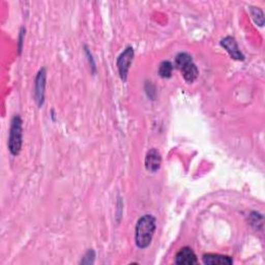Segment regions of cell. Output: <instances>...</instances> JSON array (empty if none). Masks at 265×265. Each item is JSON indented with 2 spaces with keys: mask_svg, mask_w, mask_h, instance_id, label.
<instances>
[{
  "mask_svg": "<svg viewBox=\"0 0 265 265\" xmlns=\"http://www.w3.org/2000/svg\"><path fill=\"white\" fill-rule=\"evenodd\" d=\"M222 47L229 53V55L235 59V60H244L245 56L241 52L240 48L237 46V43L234 38L232 37H226L221 41Z\"/></svg>",
  "mask_w": 265,
  "mask_h": 265,
  "instance_id": "8992f818",
  "label": "cell"
},
{
  "mask_svg": "<svg viewBox=\"0 0 265 265\" xmlns=\"http://www.w3.org/2000/svg\"><path fill=\"white\" fill-rule=\"evenodd\" d=\"M45 89H46V70L42 69L36 78L35 84V96L39 107H42L45 102Z\"/></svg>",
  "mask_w": 265,
  "mask_h": 265,
  "instance_id": "5b68a950",
  "label": "cell"
},
{
  "mask_svg": "<svg viewBox=\"0 0 265 265\" xmlns=\"http://www.w3.org/2000/svg\"><path fill=\"white\" fill-rule=\"evenodd\" d=\"M94 258H95V253L93 250H89L84 257L81 260V264H92L94 262Z\"/></svg>",
  "mask_w": 265,
  "mask_h": 265,
  "instance_id": "7c38bea8",
  "label": "cell"
},
{
  "mask_svg": "<svg viewBox=\"0 0 265 265\" xmlns=\"http://www.w3.org/2000/svg\"><path fill=\"white\" fill-rule=\"evenodd\" d=\"M134 55H135L134 49H132L131 47H127L117 58L116 65H117V69L119 72V76L123 81L126 80L127 73L130 68V64L132 62V59H134Z\"/></svg>",
  "mask_w": 265,
  "mask_h": 265,
  "instance_id": "277c9868",
  "label": "cell"
},
{
  "mask_svg": "<svg viewBox=\"0 0 265 265\" xmlns=\"http://www.w3.org/2000/svg\"><path fill=\"white\" fill-rule=\"evenodd\" d=\"M173 71V64L170 61H163L158 68V75L162 78H170Z\"/></svg>",
  "mask_w": 265,
  "mask_h": 265,
  "instance_id": "30bf717a",
  "label": "cell"
},
{
  "mask_svg": "<svg viewBox=\"0 0 265 265\" xmlns=\"http://www.w3.org/2000/svg\"><path fill=\"white\" fill-rule=\"evenodd\" d=\"M175 65L181 72L184 80L188 83H193L199 75L196 64L188 53H179L175 59Z\"/></svg>",
  "mask_w": 265,
  "mask_h": 265,
  "instance_id": "7a4b0ae2",
  "label": "cell"
},
{
  "mask_svg": "<svg viewBox=\"0 0 265 265\" xmlns=\"http://www.w3.org/2000/svg\"><path fill=\"white\" fill-rule=\"evenodd\" d=\"M22 119L19 115H16L11 122L10 136H9V150L13 155H18L22 148L23 143V127Z\"/></svg>",
  "mask_w": 265,
  "mask_h": 265,
  "instance_id": "3957f363",
  "label": "cell"
},
{
  "mask_svg": "<svg viewBox=\"0 0 265 265\" xmlns=\"http://www.w3.org/2000/svg\"><path fill=\"white\" fill-rule=\"evenodd\" d=\"M156 228V220L151 215L141 217L135 229V242L139 249H146L150 246Z\"/></svg>",
  "mask_w": 265,
  "mask_h": 265,
  "instance_id": "6da1fadb",
  "label": "cell"
},
{
  "mask_svg": "<svg viewBox=\"0 0 265 265\" xmlns=\"http://www.w3.org/2000/svg\"><path fill=\"white\" fill-rule=\"evenodd\" d=\"M202 260L203 263L207 265H230L233 263V259L229 256L219 254H205Z\"/></svg>",
  "mask_w": 265,
  "mask_h": 265,
  "instance_id": "9c48e42d",
  "label": "cell"
},
{
  "mask_svg": "<svg viewBox=\"0 0 265 265\" xmlns=\"http://www.w3.org/2000/svg\"><path fill=\"white\" fill-rule=\"evenodd\" d=\"M250 12H251L252 18L255 21V23L259 26H263V24H264V14H263L262 10H260L259 8H251Z\"/></svg>",
  "mask_w": 265,
  "mask_h": 265,
  "instance_id": "8fae6325",
  "label": "cell"
},
{
  "mask_svg": "<svg viewBox=\"0 0 265 265\" xmlns=\"http://www.w3.org/2000/svg\"><path fill=\"white\" fill-rule=\"evenodd\" d=\"M175 263L179 265H192L197 264V256L194 251L189 247L181 248L175 257Z\"/></svg>",
  "mask_w": 265,
  "mask_h": 265,
  "instance_id": "ba28073f",
  "label": "cell"
},
{
  "mask_svg": "<svg viewBox=\"0 0 265 265\" xmlns=\"http://www.w3.org/2000/svg\"><path fill=\"white\" fill-rule=\"evenodd\" d=\"M162 164V156L155 148L150 149L145 157V168L147 171L151 173H155L161 168Z\"/></svg>",
  "mask_w": 265,
  "mask_h": 265,
  "instance_id": "52a82bcc",
  "label": "cell"
}]
</instances>
